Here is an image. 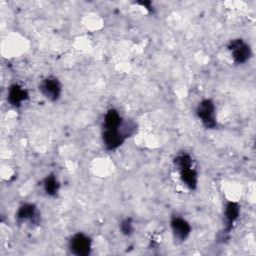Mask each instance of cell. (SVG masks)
<instances>
[{
	"mask_svg": "<svg viewBox=\"0 0 256 256\" xmlns=\"http://www.w3.org/2000/svg\"><path fill=\"white\" fill-rule=\"evenodd\" d=\"M137 4H140L142 5L143 7H145L148 11L152 12L153 11V5L151 3V1H140V2H137Z\"/></svg>",
	"mask_w": 256,
	"mask_h": 256,
	"instance_id": "14",
	"label": "cell"
},
{
	"mask_svg": "<svg viewBox=\"0 0 256 256\" xmlns=\"http://www.w3.org/2000/svg\"><path fill=\"white\" fill-rule=\"evenodd\" d=\"M43 189L46 195L50 197H55L60 189V182L57 179L56 175L51 173L48 174L43 180Z\"/></svg>",
	"mask_w": 256,
	"mask_h": 256,
	"instance_id": "12",
	"label": "cell"
},
{
	"mask_svg": "<svg viewBox=\"0 0 256 256\" xmlns=\"http://www.w3.org/2000/svg\"><path fill=\"white\" fill-rule=\"evenodd\" d=\"M120 128V127H119ZM103 129L102 142L107 151L118 149L126 140L120 129Z\"/></svg>",
	"mask_w": 256,
	"mask_h": 256,
	"instance_id": "7",
	"label": "cell"
},
{
	"mask_svg": "<svg viewBox=\"0 0 256 256\" xmlns=\"http://www.w3.org/2000/svg\"><path fill=\"white\" fill-rule=\"evenodd\" d=\"M228 50L236 64H244L252 56V50L249 44L241 38L231 40L228 44Z\"/></svg>",
	"mask_w": 256,
	"mask_h": 256,
	"instance_id": "2",
	"label": "cell"
},
{
	"mask_svg": "<svg viewBox=\"0 0 256 256\" xmlns=\"http://www.w3.org/2000/svg\"><path fill=\"white\" fill-rule=\"evenodd\" d=\"M69 250L75 256H88L92 249L91 238L82 233H75L69 240Z\"/></svg>",
	"mask_w": 256,
	"mask_h": 256,
	"instance_id": "3",
	"label": "cell"
},
{
	"mask_svg": "<svg viewBox=\"0 0 256 256\" xmlns=\"http://www.w3.org/2000/svg\"><path fill=\"white\" fill-rule=\"evenodd\" d=\"M196 115L206 129H215L217 127L216 107L213 100L209 98L201 100L196 107Z\"/></svg>",
	"mask_w": 256,
	"mask_h": 256,
	"instance_id": "1",
	"label": "cell"
},
{
	"mask_svg": "<svg viewBox=\"0 0 256 256\" xmlns=\"http://www.w3.org/2000/svg\"><path fill=\"white\" fill-rule=\"evenodd\" d=\"M39 91L48 100L57 101L62 93V84L55 76H47L41 80L39 84Z\"/></svg>",
	"mask_w": 256,
	"mask_h": 256,
	"instance_id": "4",
	"label": "cell"
},
{
	"mask_svg": "<svg viewBox=\"0 0 256 256\" xmlns=\"http://www.w3.org/2000/svg\"><path fill=\"white\" fill-rule=\"evenodd\" d=\"M240 215V206L237 202L228 201L225 205V211H224V219H225V228L222 232L223 236L221 238L222 241L227 238L228 234L231 232L233 225L235 221L238 219Z\"/></svg>",
	"mask_w": 256,
	"mask_h": 256,
	"instance_id": "8",
	"label": "cell"
},
{
	"mask_svg": "<svg viewBox=\"0 0 256 256\" xmlns=\"http://www.w3.org/2000/svg\"><path fill=\"white\" fill-rule=\"evenodd\" d=\"M40 220L37 206L33 203H23L16 212V221L18 223L29 222L30 224H38Z\"/></svg>",
	"mask_w": 256,
	"mask_h": 256,
	"instance_id": "5",
	"label": "cell"
},
{
	"mask_svg": "<svg viewBox=\"0 0 256 256\" xmlns=\"http://www.w3.org/2000/svg\"><path fill=\"white\" fill-rule=\"evenodd\" d=\"M122 122L123 119L116 109H108L104 115L103 129H118Z\"/></svg>",
	"mask_w": 256,
	"mask_h": 256,
	"instance_id": "11",
	"label": "cell"
},
{
	"mask_svg": "<svg viewBox=\"0 0 256 256\" xmlns=\"http://www.w3.org/2000/svg\"><path fill=\"white\" fill-rule=\"evenodd\" d=\"M28 99H29V93L21 85L15 83L9 87L8 93H7V101L11 106L18 108L22 105L23 102L27 101Z\"/></svg>",
	"mask_w": 256,
	"mask_h": 256,
	"instance_id": "9",
	"label": "cell"
},
{
	"mask_svg": "<svg viewBox=\"0 0 256 256\" xmlns=\"http://www.w3.org/2000/svg\"><path fill=\"white\" fill-rule=\"evenodd\" d=\"M119 229L121 231V233L125 236H130L133 234L134 232V225H133V221L132 218L127 217L125 219H123L120 224H119Z\"/></svg>",
	"mask_w": 256,
	"mask_h": 256,
	"instance_id": "13",
	"label": "cell"
},
{
	"mask_svg": "<svg viewBox=\"0 0 256 256\" xmlns=\"http://www.w3.org/2000/svg\"><path fill=\"white\" fill-rule=\"evenodd\" d=\"M170 227L174 239L177 242H184L191 233V226L187 220L180 216H172Z\"/></svg>",
	"mask_w": 256,
	"mask_h": 256,
	"instance_id": "6",
	"label": "cell"
},
{
	"mask_svg": "<svg viewBox=\"0 0 256 256\" xmlns=\"http://www.w3.org/2000/svg\"><path fill=\"white\" fill-rule=\"evenodd\" d=\"M181 182L190 190H195L198 186V173L193 165L178 169Z\"/></svg>",
	"mask_w": 256,
	"mask_h": 256,
	"instance_id": "10",
	"label": "cell"
}]
</instances>
